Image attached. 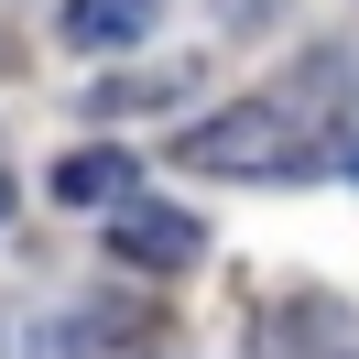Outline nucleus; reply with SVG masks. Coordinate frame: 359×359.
<instances>
[{
	"instance_id": "nucleus-4",
	"label": "nucleus",
	"mask_w": 359,
	"mask_h": 359,
	"mask_svg": "<svg viewBox=\"0 0 359 359\" xmlns=\"http://www.w3.org/2000/svg\"><path fill=\"white\" fill-rule=\"evenodd\" d=\"M262 359H348V316L327 294H305L294 316H262Z\"/></svg>"
},
{
	"instance_id": "nucleus-1",
	"label": "nucleus",
	"mask_w": 359,
	"mask_h": 359,
	"mask_svg": "<svg viewBox=\"0 0 359 359\" xmlns=\"http://www.w3.org/2000/svg\"><path fill=\"white\" fill-rule=\"evenodd\" d=\"M185 163H196V175H240V185H294L316 163V131L283 98H240V109H218V120L185 131Z\"/></svg>"
},
{
	"instance_id": "nucleus-3",
	"label": "nucleus",
	"mask_w": 359,
	"mask_h": 359,
	"mask_svg": "<svg viewBox=\"0 0 359 359\" xmlns=\"http://www.w3.org/2000/svg\"><path fill=\"white\" fill-rule=\"evenodd\" d=\"M131 175L142 163L120 153V142H76V153L55 163V207H131Z\"/></svg>"
},
{
	"instance_id": "nucleus-5",
	"label": "nucleus",
	"mask_w": 359,
	"mask_h": 359,
	"mask_svg": "<svg viewBox=\"0 0 359 359\" xmlns=\"http://www.w3.org/2000/svg\"><path fill=\"white\" fill-rule=\"evenodd\" d=\"M153 33V0H66V44L76 55H120Z\"/></svg>"
},
{
	"instance_id": "nucleus-2",
	"label": "nucleus",
	"mask_w": 359,
	"mask_h": 359,
	"mask_svg": "<svg viewBox=\"0 0 359 359\" xmlns=\"http://www.w3.org/2000/svg\"><path fill=\"white\" fill-rule=\"evenodd\" d=\"M109 250H120V262H142V272H185V262H207V229L185 218V207L131 196V207H109Z\"/></svg>"
},
{
	"instance_id": "nucleus-6",
	"label": "nucleus",
	"mask_w": 359,
	"mask_h": 359,
	"mask_svg": "<svg viewBox=\"0 0 359 359\" xmlns=\"http://www.w3.org/2000/svg\"><path fill=\"white\" fill-rule=\"evenodd\" d=\"M0 218H11V175H0Z\"/></svg>"
}]
</instances>
